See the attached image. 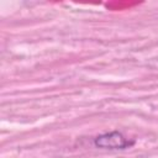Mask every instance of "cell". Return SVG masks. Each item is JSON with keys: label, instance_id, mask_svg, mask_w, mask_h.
<instances>
[{"label": "cell", "instance_id": "6da1fadb", "mask_svg": "<svg viewBox=\"0 0 158 158\" xmlns=\"http://www.w3.org/2000/svg\"><path fill=\"white\" fill-rule=\"evenodd\" d=\"M132 143L133 142L126 141L125 137L117 131L104 133L95 138V146L99 148H106V149H122L131 146Z\"/></svg>", "mask_w": 158, "mask_h": 158}]
</instances>
